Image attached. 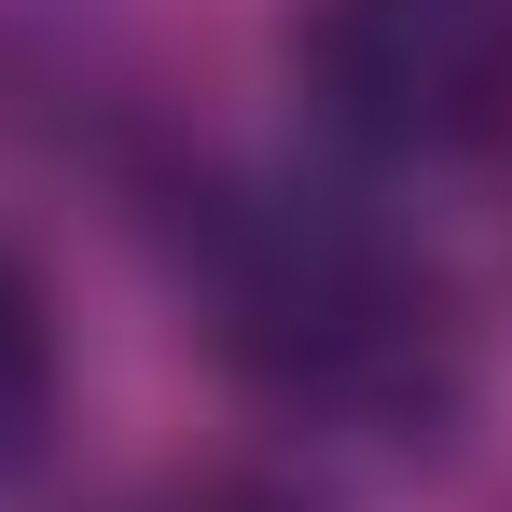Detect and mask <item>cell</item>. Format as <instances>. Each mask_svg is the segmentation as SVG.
<instances>
[{"mask_svg":"<svg viewBox=\"0 0 512 512\" xmlns=\"http://www.w3.org/2000/svg\"><path fill=\"white\" fill-rule=\"evenodd\" d=\"M97 14H111V0H0V70H28V56H84Z\"/></svg>","mask_w":512,"mask_h":512,"instance_id":"5","label":"cell"},{"mask_svg":"<svg viewBox=\"0 0 512 512\" xmlns=\"http://www.w3.org/2000/svg\"><path fill=\"white\" fill-rule=\"evenodd\" d=\"M291 84L374 167H499L512 153V0H305Z\"/></svg>","mask_w":512,"mask_h":512,"instance_id":"2","label":"cell"},{"mask_svg":"<svg viewBox=\"0 0 512 512\" xmlns=\"http://www.w3.org/2000/svg\"><path fill=\"white\" fill-rule=\"evenodd\" d=\"M194 305H208V346L236 360V388L277 402L291 429L429 443L471 402L457 277L346 194H263V180L208 194L194 208Z\"/></svg>","mask_w":512,"mask_h":512,"instance_id":"1","label":"cell"},{"mask_svg":"<svg viewBox=\"0 0 512 512\" xmlns=\"http://www.w3.org/2000/svg\"><path fill=\"white\" fill-rule=\"evenodd\" d=\"M56 416H70V333H56L42 263L0 236V485L56 457Z\"/></svg>","mask_w":512,"mask_h":512,"instance_id":"3","label":"cell"},{"mask_svg":"<svg viewBox=\"0 0 512 512\" xmlns=\"http://www.w3.org/2000/svg\"><path fill=\"white\" fill-rule=\"evenodd\" d=\"M111 512H319V499H291L263 471H167V485H139V499H111Z\"/></svg>","mask_w":512,"mask_h":512,"instance_id":"4","label":"cell"}]
</instances>
